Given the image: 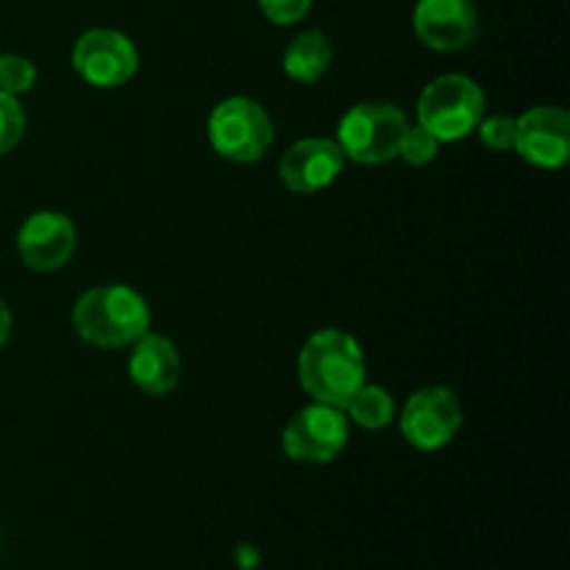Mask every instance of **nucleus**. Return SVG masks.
<instances>
[{"label": "nucleus", "mask_w": 570, "mask_h": 570, "mask_svg": "<svg viewBox=\"0 0 570 570\" xmlns=\"http://www.w3.org/2000/svg\"><path fill=\"white\" fill-rule=\"evenodd\" d=\"M367 360L360 340L343 328H317L298 351V382L312 401L340 406L365 384Z\"/></svg>", "instance_id": "f257e3e1"}, {"label": "nucleus", "mask_w": 570, "mask_h": 570, "mask_svg": "<svg viewBox=\"0 0 570 570\" xmlns=\"http://www.w3.org/2000/svg\"><path fill=\"white\" fill-rule=\"evenodd\" d=\"M72 328L78 337L95 348H126L134 340L150 332V304L139 289L128 284H95L78 295L72 304Z\"/></svg>", "instance_id": "f03ea898"}, {"label": "nucleus", "mask_w": 570, "mask_h": 570, "mask_svg": "<svg viewBox=\"0 0 570 570\" xmlns=\"http://www.w3.org/2000/svg\"><path fill=\"white\" fill-rule=\"evenodd\" d=\"M488 111L484 89L465 72H445L429 81L417 98V126L440 145L465 139Z\"/></svg>", "instance_id": "7ed1b4c3"}, {"label": "nucleus", "mask_w": 570, "mask_h": 570, "mask_svg": "<svg viewBox=\"0 0 570 570\" xmlns=\"http://www.w3.org/2000/svg\"><path fill=\"white\" fill-rule=\"evenodd\" d=\"M406 126H410V117L399 104L365 100V104L351 106L340 117L334 142L340 145L345 159L356 161V165H387V161L399 159V142Z\"/></svg>", "instance_id": "20e7f679"}, {"label": "nucleus", "mask_w": 570, "mask_h": 570, "mask_svg": "<svg viewBox=\"0 0 570 570\" xmlns=\"http://www.w3.org/2000/svg\"><path fill=\"white\" fill-rule=\"evenodd\" d=\"M206 139L220 159L254 165L273 148L276 128L259 100L232 95L212 109L206 120Z\"/></svg>", "instance_id": "39448f33"}, {"label": "nucleus", "mask_w": 570, "mask_h": 570, "mask_svg": "<svg viewBox=\"0 0 570 570\" xmlns=\"http://www.w3.org/2000/svg\"><path fill=\"white\" fill-rule=\"evenodd\" d=\"M351 440V421L345 410L328 404L301 406L282 429V449L298 465H326L337 460Z\"/></svg>", "instance_id": "423d86ee"}, {"label": "nucleus", "mask_w": 570, "mask_h": 570, "mask_svg": "<svg viewBox=\"0 0 570 570\" xmlns=\"http://www.w3.org/2000/svg\"><path fill=\"white\" fill-rule=\"evenodd\" d=\"M70 65L83 83L95 89H120L137 76L139 50L117 28H89L72 42Z\"/></svg>", "instance_id": "0eeeda50"}, {"label": "nucleus", "mask_w": 570, "mask_h": 570, "mask_svg": "<svg viewBox=\"0 0 570 570\" xmlns=\"http://www.w3.org/2000/svg\"><path fill=\"white\" fill-rule=\"evenodd\" d=\"M462 421L465 415H462L460 395L445 384L415 390L399 415L401 434L417 451L445 449L460 434Z\"/></svg>", "instance_id": "6e6552de"}, {"label": "nucleus", "mask_w": 570, "mask_h": 570, "mask_svg": "<svg viewBox=\"0 0 570 570\" xmlns=\"http://www.w3.org/2000/svg\"><path fill=\"white\" fill-rule=\"evenodd\" d=\"M17 256L33 273L61 271L78 248L76 223L56 209H39L22 220L17 232Z\"/></svg>", "instance_id": "1a4fd4ad"}, {"label": "nucleus", "mask_w": 570, "mask_h": 570, "mask_svg": "<svg viewBox=\"0 0 570 570\" xmlns=\"http://www.w3.org/2000/svg\"><path fill=\"white\" fill-rule=\"evenodd\" d=\"M512 150L540 170H560L570 159V115L562 106L527 109L515 117Z\"/></svg>", "instance_id": "9d476101"}, {"label": "nucleus", "mask_w": 570, "mask_h": 570, "mask_svg": "<svg viewBox=\"0 0 570 570\" xmlns=\"http://www.w3.org/2000/svg\"><path fill=\"white\" fill-rule=\"evenodd\" d=\"M345 167V156L334 139L304 137L278 159V178L295 195H315L332 187Z\"/></svg>", "instance_id": "9b49d317"}, {"label": "nucleus", "mask_w": 570, "mask_h": 570, "mask_svg": "<svg viewBox=\"0 0 570 570\" xmlns=\"http://www.w3.org/2000/svg\"><path fill=\"white\" fill-rule=\"evenodd\" d=\"M412 28L426 48L456 53L476 39L479 11L473 0H417Z\"/></svg>", "instance_id": "f8f14e48"}, {"label": "nucleus", "mask_w": 570, "mask_h": 570, "mask_svg": "<svg viewBox=\"0 0 570 570\" xmlns=\"http://www.w3.org/2000/svg\"><path fill=\"white\" fill-rule=\"evenodd\" d=\"M131 354H128V376H131L134 387L145 395H161L173 393L181 379V356H178L176 343L165 334L145 332L142 337L134 340Z\"/></svg>", "instance_id": "ddd939ff"}, {"label": "nucleus", "mask_w": 570, "mask_h": 570, "mask_svg": "<svg viewBox=\"0 0 570 570\" xmlns=\"http://www.w3.org/2000/svg\"><path fill=\"white\" fill-rule=\"evenodd\" d=\"M332 39L323 31H317V28H312V31H301L298 37L289 39L282 67L293 81L317 83L328 72V67H332Z\"/></svg>", "instance_id": "4468645a"}, {"label": "nucleus", "mask_w": 570, "mask_h": 570, "mask_svg": "<svg viewBox=\"0 0 570 570\" xmlns=\"http://www.w3.org/2000/svg\"><path fill=\"white\" fill-rule=\"evenodd\" d=\"M345 415H348L351 423L367 429V432H379V429L390 426L399 415V406H395V399L379 384H362L351 401L345 404Z\"/></svg>", "instance_id": "2eb2a0df"}, {"label": "nucleus", "mask_w": 570, "mask_h": 570, "mask_svg": "<svg viewBox=\"0 0 570 570\" xmlns=\"http://www.w3.org/2000/svg\"><path fill=\"white\" fill-rule=\"evenodd\" d=\"M33 83H37V65L28 56L0 53V92L20 98L31 92Z\"/></svg>", "instance_id": "dca6fc26"}, {"label": "nucleus", "mask_w": 570, "mask_h": 570, "mask_svg": "<svg viewBox=\"0 0 570 570\" xmlns=\"http://www.w3.org/2000/svg\"><path fill=\"white\" fill-rule=\"evenodd\" d=\"M28 117L20 100L9 92H0V156L11 154L26 137Z\"/></svg>", "instance_id": "f3484780"}, {"label": "nucleus", "mask_w": 570, "mask_h": 570, "mask_svg": "<svg viewBox=\"0 0 570 570\" xmlns=\"http://www.w3.org/2000/svg\"><path fill=\"white\" fill-rule=\"evenodd\" d=\"M440 142L423 126H406L404 137L399 142V159H404L410 167H426L429 161L438 159Z\"/></svg>", "instance_id": "a211bd4d"}, {"label": "nucleus", "mask_w": 570, "mask_h": 570, "mask_svg": "<svg viewBox=\"0 0 570 570\" xmlns=\"http://www.w3.org/2000/svg\"><path fill=\"white\" fill-rule=\"evenodd\" d=\"M476 134L479 139H482L484 148L493 150V154H504V150H512V145H515V117H482L476 126Z\"/></svg>", "instance_id": "6ab92c4d"}, {"label": "nucleus", "mask_w": 570, "mask_h": 570, "mask_svg": "<svg viewBox=\"0 0 570 570\" xmlns=\"http://www.w3.org/2000/svg\"><path fill=\"white\" fill-rule=\"evenodd\" d=\"M315 0H259V9L273 26H295L312 11Z\"/></svg>", "instance_id": "aec40b11"}, {"label": "nucleus", "mask_w": 570, "mask_h": 570, "mask_svg": "<svg viewBox=\"0 0 570 570\" xmlns=\"http://www.w3.org/2000/svg\"><path fill=\"white\" fill-rule=\"evenodd\" d=\"M11 326H14V317H11L9 304H6V301L0 298V348H3V345L9 343Z\"/></svg>", "instance_id": "412c9836"}]
</instances>
